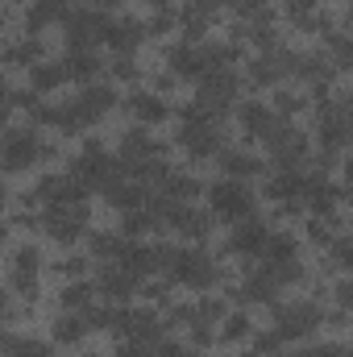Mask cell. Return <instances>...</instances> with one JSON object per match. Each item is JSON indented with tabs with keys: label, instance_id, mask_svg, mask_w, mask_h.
Masks as SVG:
<instances>
[{
	"label": "cell",
	"instance_id": "1",
	"mask_svg": "<svg viewBox=\"0 0 353 357\" xmlns=\"http://www.w3.org/2000/svg\"><path fill=\"white\" fill-rule=\"evenodd\" d=\"M233 100H237V75H233L229 67H208V71L200 75V100H195V104H200L208 116L225 112Z\"/></svg>",
	"mask_w": 353,
	"mask_h": 357
},
{
	"label": "cell",
	"instance_id": "2",
	"mask_svg": "<svg viewBox=\"0 0 353 357\" xmlns=\"http://www.w3.org/2000/svg\"><path fill=\"white\" fill-rule=\"evenodd\" d=\"M316 324H320V312H316L312 303L278 307V316H274V337H278V341H303V337L316 333Z\"/></svg>",
	"mask_w": 353,
	"mask_h": 357
},
{
	"label": "cell",
	"instance_id": "3",
	"mask_svg": "<svg viewBox=\"0 0 353 357\" xmlns=\"http://www.w3.org/2000/svg\"><path fill=\"white\" fill-rule=\"evenodd\" d=\"M46 229H50V233H54V241H63V245L80 241V237H84V229H88L84 204H50V208H46Z\"/></svg>",
	"mask_w": 353,
	"mask_h": 357
},
{
	"label": "cell",
	"instance_id": "4",
	"mask_svg": "<svg viewBox=\"0 0 353 357\" xmlns=\"http://www.w3.org/2000/svg\"><path fill=\"white\" fill-rule=\"evenodd\" d=\"M250 208H254V195H250L241 183L225 178V183H216V187H212V212H216L220 220H246V216H250Z\"/></svg>",
	"mask_w": 353,
	"mask_h": 357
},
{
	"label": "cell",
	"instance_id": "5",
	"mask_svg": "<svg viewBox=\"0 0 353 357\" xmlns=\"http://www.w3.org/2000/svg\"><path fill=\"white\" fill-rule=\"evenodd\" d=\"M171 274L187 287H208V282H216V262L204 250H183L171 258Z\"/></svg>",
	"mask_w": 353,
	"mask_h": 357
},
{
	"label": "cell",
	"instance_id": "6",
	"mask_svg": "<svg viewBox=\"0 0 353 357\" xmlns=\"http://www.w3.org/2000/svg\"><path fill=\"white\" fill-rule=\"evenodd\" d=\"M108 21L104 13H67V46L71 50H88L96 42H104Z\"/></svg>",
	"mask_w": 353,
	"mask_h": 357
},
{
	"label": "cell",
	"instance_id": "7",
	"mask_svg": "<svg viewBox=\"0 0 353 357\" xmlns=\"http://www.w3.org/2000/svg\"><path fill=\"white\" fill-rule=\"evenodd\" d=\"M112 171H117V162H112L104 150H96V146H91L88 154H80V158H75V167H71V178H75V183L88 191V187H104V183L112 178Z\"/></svg>",
	"mask_w": 353,
	"mask_h": 357
},
{
	"label": "cell",
	"instance_id": "8",
	"mask_svg": "<svg viewBox=\"0 0 353 357\" xmlns=\"http://www.w3.org/2000/svg\"><path fill=\"white\" fill-rule=\"evenodd\" d=\"M266 142H270V154H274V162H278V167H299V162H303V154H308L303 133L283 129V125H274V133H270Z\"/></svg>",
	"mask_w": 353,
	"mask_h": 357
},
{
	"label": "cell",
	"instance_id": "9",
	"mask_svg": "<svg viewBox=\"0 0 353 357\" xmlns=\"http://www.w3.org/2000/svg\"><path fill=\"white\" fill-rule=\"evenodd\" d=\"M117 104V96H112V88H104V84H91L75 104H71V112H75V121H80V129L88 125V121H96V116H104L108 108Z\"/></svg>",
	"mask_w": 353,
	"mask_h": 357
},
{
	"label": "cell",
	"instance_id": "10",
	"mask_svg": "<svg viewBox=\"0 0 353 357\" xmlns=\"http://www.w3.org/2000/svg\"><path fill=\"white\" fill-rule=\"evenodd\" d=\"M266 237H270V233H266L262 220L246 216V220H237V229H233V237H229V250H233V254H262Z\"/></svg>",
	"mask_w": 353,
	"mask_h": 357
},
{
	"label": "cell",
	"instance_id": "11",
	"mask_svg": "<svg viewBox=\"0 0 353 357\" xmlns=\"http://www.w3.org/2000/svg\"><path fill=\"white\" fill-rule=\"evenodd\" d=\"M0 158H4V167H8V171L29 167V162L38 158V137H33V133H8V137H4V150H0Z\"/></svg>",
	"mask_w": 353,
	"mask_h": 357
},
{
	"label": "cell",
	"instance_id": "12",
	"mask_svg": "<svg viewBox=\"0 0 353 357\" xmlns=\"http://www.w3.org/2000/svg\"><path fill=\"white\" fill-rule=\"evenodd\" d=\"M171 71L183 75V79H200L208 71V50H200L191 42H179L175 50H171Z\"/></svg>",
	"mask_w": 353,
	"mask_h": 357
},
{
	"label": "cell",
	"instance_id": "13",
	"mask_svg": "<svg viewBox=\"0 0 353 357\" xmlns=\"http://www.w3.org/2000/svg\"><path fill=\"white\" fill-rule=\"evenodd\" d=\"M38 199H46V204H84V187L71 175H50V178H42Z\"/></svg>",
	"mask_w": 353,
	"mask_h": 357
},
{
	"label": "cell",
	"instance_id": "14",
	"mask_svg": "<svg viewBox=\"0 0 353 357\" xmlns=\"http://www.w3.org/2000/svg\"><path fill=\"white\" fill-rule=\"evenodd\" d=\"M88 312H67V316H59L54 320V341L59 345H75V341H84L88 337Z\"/></svg>",
	"mask_w": 353,
	"mask_h": 357
},
{
	"label": "cell",
	"instance_id": "15",
	"mask_svg": "<svg viewBox=\"0 0 353 357\" xmlns=\"http://www.w3.org/2000/svg\"><path fill=\"white\" fill-rule=\"evenodd\" d=\"M133 287H137V278L121 266V262H117V266H104V274H100V291L112 295V299H125Z\"/></svg>",
	"mask_w": 353,
	"mask_h": 357
},
{
	"label": "cell",
	"instance_id": "16",
	"mask_svg": "<svg viewBox=\"0 0 353 357\" xmlns=\"http://www.w3.org/2000/svg\"><path fill=\"white\" fill-rule=\"evenodd\" d=\"M121 158H125V162H146V158H154V137L142 133V129L125 133V137H121Z\"/></svg>",
	"mask_w": 353,
	"mask_h": 357
},
{
	"label": "cell",
	"instance_id": "17",
	"mask_svg": "<svg viewBox=\"0 0 353 357\" xmlns=\"http://www.w3.org/2000/svg\"><path fill=\"white\" fill-rule=\"evenodd\" d=\"M13 282H17L21 291H33V282H38V250H33V245H25V250L13 258Z\"/></svg>",
	"mask_w": 353,
	"mask_h": 357
},
{
	"label": "cell",
	"instance_id": "18",
	"mask_svg": "<svg viewBox=\"0 0 353 357\" xmlns=\"http://www.w3.org/2000/svg\"><path fill=\"white\" fill-rule=\"evenodd\" d=\"M220 167H225L229 178H246V175H258V171H262V162H258L254 154H241V150H225V154H220Z\"/></svg>",
	"mask_w": 353,
	"mask_h": 357
},
{
	"label": "cell",
	"instance_id": "19",
	"mask_svg": "<svg viewBox=\"0 0 353 357\" xmlns=\"http://www.w3.org/2000/svg\"><path fill=\"white\" fill-rule=\"evenodd\" d=\"M274 291H278V278H274V270L270 266H262L258 274H250V282L241 287V295H246V299H258V303L274 299Z\"/></svg>",
	"mask_w": 353,
	"mask_h": 357
},
{
	"label": "cell",
	"instance_id": "20",
	"mask_svg": "<svg viewBox=\"0 0 353 357\" xmlns=\"http://www.w3.org/2000/svg\"><path fill=\"white\" fill-rule=\"evenodd\" d=\"M241 116H246V129H250V133H258V137H270V133H274V125H278V116H274L266 104H246V108H241Z\"/></svg>",
	"mask_w": 353,
	"mask_h": 357
},
{
	"label": "cell",
	"instance_id": "21",
	"mask_svg": "<svg viewBox=\"0 0 353 357\" xmlns=\"http://www.w3.org/2000/svg\"><path fill=\"white\" fill-rule=\"evenodd\" d=\"M129 112L137 121H163L167 116V104L158 96H150V91H137V96H129Z\"/></svg>",
	"mask_w": 353,
	"mask_h": 357
},
{
	"label": "cell",
	"instance_id": "22",
	"mask_svg": "<svg viewBox=\"0 0 353 357\" xmlns=\"http://www.w3.org/2000/svg\"><path fill=\"white\" fill-rule=\"evenodd\" d=\"M142 25L137 21H121V25H108V33H104V42H112L117 50H133L137 42H142Z\"/></svg>",
	"mask_w": 353,
	"mask_h": 357
},
{
	"label": "cell",
	"instance_id": "23",
	"mask_svg": "<svg viewBox=\"0 0 353 357\" xmlns=\"http://www.w3.org/2000/svg\"><path fill=\"white\" fill-rule=\"evenodd\" d=\"M63 71H67L71 79H91V75L100 71V59L88 54V50H71V59L63 63Z\"/></svg>",
	"mask_w": 353,
	"mask_h": 357
},
{
	"label": "cell",
	"instance_id": "24",
	"mask_svg": "<svg viewBox=\"0 0 353 357\" xmlns=\"http://www.w3.org/2000/svg\"><path fill=\"white\" fill-rule=\"evenodd\" d=\"M266 266H283V262H295V241L291 237H266Z\"/></svg>",
	"mask_w": 353,
	"mask_h": 357
},
{
	"label": "cell",
	"instance_id": "25",
	"mask_svg": "<svg viewBox=\"0 0 353 357\" xmlns=\"http://www.w3.org/2000/svg\"><path fill=\"white\" fill-rule=\"evenodd\" d=\"M0 357H50V349L33 337H17V341H4Z\"/></svg>",
	"mask_w": 353,
	"mask_h": 357
},
{
	"label": "cell",
	"instance_id": "26",
	"mask_svg": "<svg viewBox=\"0 0 353 357\" xmlns=\"http://www.w3.org/2000/svg\"><path fill=\"white\" fill-rule=\"evenodd\" d=\"M54 17H67V0H38V4H33V13H29V25L38 29V25L54 21Z\"/></svg>",
	"mask_w": 353,
	"mask_h": 357
},
{
	"label": "cell",
	"instance_id": "27",
	"mask_svg": "<svg viewBox=\"0 0 353 357\" xmlns=\"http://www.w3.org/2000/svg\"><path fill=\"white\" fill-rule=\"evenodd\" d=\"M67 79V71H63V63H46V67H38L33 71V88L38 91H50V88H59Z\"/></svg>",
	"mask_w": 353,
	"mask_h": 357
},
{
	"label": "cell",
	"instance_id": "28",
	"mask_svg": "<svg viewBox=\"0 0 353 357\" xmlns=\"http://www.w3.org/2000/svg\"><path fill=\"white\" fill-rule=\"evenodd\" d=\"M125 245H129V237H112V233H100L96 237V254H104V258H121Z\"/></svg>",
	"mask_w": 353,
	"mask_h": 357
},
{
	"label": "cell",
	"instance_id": "29",
	"mask_svg": "<svg viewBox=\"0 0 353 357\" xmlns=\"http://www.w3.org/2000/svg\"><path fill=\"white\" fill-rule=\"evenodd\" d=\"M246 333H250V320H246L241 312H233V316L220 324V337H225V341H237V337H246Z\"/></svg>",
	"mask_w": 353,
	"mask_h": 357
},
{
	"label": "cell",
	"instance_id": "30",
	"mask_svg": "<svg viewBox=\"0 0 353 357\" xmlns=\"http://www.w3.org/2000/svg\"><path fill=\"white\" fill-rule=\"evenodd\" d=\"M88 299H91L88 282H75V287H67V291H63V303H67V307H88Z\"/></svg>",
	"mask_w": 353,
	"mask_h": 357
},
{
	"label": "cell",
	"instance_id": "31",
	"mask_svg": "<svg viewBox=\"0 0 353 357\" xmlns=\"http://www.w3.org/2000/svg\"><path fill=\"white\" fill-rule=\"evenodd\" d=\"M154 357H191V349H183L179 341H158L154 345Z\"/></svg>",
	"mask_w": 353,
	"mask_h": 357
},
{
	"label": "cell",
	"instance_id": "32",
	"mask_svg": "<svg viewBox=\"0 0 353 357\" xmlns=\"http://www.w3.org/2000/svg\"><path fill=\"white\" fill-rule=\"evenodd\" d=\"M287 357H345L341 345H320V349H299V354H287Z\"/></svg>",
	"mask_w": 353,
	"mask_h": 357
},
{
	"label": "cell",
	"instance_id": "33",
	"mask_svg": "<svg viewBox=\"0 0 353 357\" xmlns=\"http://www.w3.org/2000/svg\"><path fill=\"white\" fill-rule=\"evenodd\" d=\"M33 54H38V42H25V46H17V50H13L8 59H13V63H29Z\"/></svg>",
	"mask_w": 353,
	"mask_h": 357
},
{
	"label": "cell",
	"instance_id": "34",
	"mask_svg": "<svg viewBox=\"0 0 353 357\" xmlns=\"http://www.w3.org/2000/svg\"><path fill=\"white\" fill-rule=\"evenodd\" d=\"M112 71H117V79H121V75H125V79H133V75H137V67H133L129 59H117V67H112Z\"/></svg>",
	"mask_w": 353,
	"mask_h": 357
},
{
	"label": "cell",
	"instance_id": "35",
	"mask_svg": "<svg viewBox=\"0 0 353 357\" xmlns=\"http://www.w3.org/2000/svg\"><path fill=\"white\" fill-rule=\"evenodd\" d=\"M312 4H316V0H287V13H291V17H303Z\"/></svg>",
	"mask_w": 353,
	"mask_h": 357
},
{
	"label": "cell",
	"instance_id": "36",
	"mask_svg": "<svg viewBox=\"0 0 353 357\" xmlns=\"http://www.w3.org/2000/svg\"><path fill=\"white\" fill-rule=\"evenodd\" d=\"M8 104H13V96H8V91H0V121L8 116Z\"/></svg>",
	"mask_w": 353,
	"mask_h": 357
},
{
	"label": "cell",
	"instance_id": "37",
	"mask_svg": "<svg viewBox=\"0 0 353 357\" xmlns=\"http://www.w3.org/2000/svg\"><path fill=\"white\" fill-rule=\"evenodd\" d=\"M91 4H96V8H117L121 0H91Z\"/></svg>",
	"mask_w": 353,
	"mask_h": 357
},
{
	"label": "cell",
	"instance_id": "38",
	"mask_svg": "<svg viewBox=\"0 0 353 357\" xmlns=\"http://www.w3.org/2000/svg\"><path fill=\"white\" fill-rule=\"evenodd\" d=\"M4 341H8V337H4V333H0V349H4Z\"/></svg>",
	"mask_w": 353,
	"mask_h": 357
},
{
	"label": "cell",
	"instance_id": "39",
	"mask_svg": "<svg viewBox=\"0 0 353 357\" xmlns=\"http://www.w3.org/2000/svg\"><path fill=\"white\" fill-rule=\"evenodd\" d=\"M154 4H167V0H154Z\"/></svg>",
	"mask_w": 353,
	"mask_h": 357
}]
</instances>
